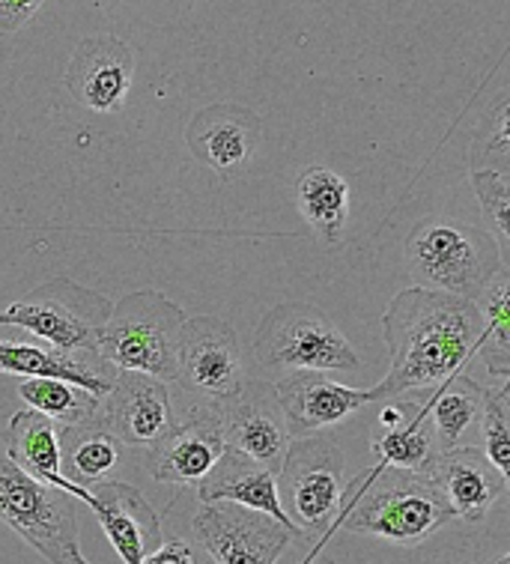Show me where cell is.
<instances>
[{
    "instance_id": "obj_28",
    "label": "cell",
    "mask_w": 510,
    "mask_h": 564,
    "mask_svg": "<svg viewBox=\"0 0 510 564\" xmlns=\"http://www.w3.org/2000/svg\"><path fill=\"white\" fill-rule=\"evenodd\" d=\"M471 188L480 200L487 234L492 237L499 257L508 267L510 260V176L496 171H471Z\"/></svg>"
},
{
    "instance_id": "obj_32",
    "label": "cell",
    "mask_w": 510,
    "mask_h": 564,
    "mask_svg": "<svg viewBox=\"0 0 510 564\" xmlns=\"http://www.w3.org/2000/svg\"><path fill=\"white\" fill-rule=\"evenodd\" d=\"M45 0H0V40L21 31L42 10Z\"/></svg>"
},
{
    "instance_id": "obj_3",
    "label": "cell",
    "mask_w": 510,
    "mask_h": 564,
    "mask_svg": "<svg viewBox=\"0 0 510 564\" xmlns=\"http://www.w3.org/2000/svg\"><path fill=\"white\" fill-rule=\"evenodd\" d=\"M412 275L436 293L478 302L492 278L504 272V260L487 230L451 216H430L406 239Z\"/></svg>"
},
{
    "instance_id": "obj_7",
    "label": "cell",
    "mask_w": 510,
    "mask_h": 564,
    "mask_svg": "<svg viewBox=\"0 0 510 564\" xmlns=\"http://www.w3.org/2000/svg\"><path fill=\"white\" fill-rule=\"evenodd\" d=\"M108 317L111 302L102 293L69 278H54L0 311V326L24 328L63 356H82L96 352V335Z\"/></svg>"
},
{
    "instance_id": "obj_5",
    "label": "cell",
    "mask_w": 510,
    "mask_h": 564,
    "mask_svg": "<svg viewBox=\"0 0 510 564\" xmlns=\"http://www.w3.org/2000/svg\"><path fill=\"white\" fill-rule=\"evenodd\" d=\"M347 460L328 436H305L293 440L284 454V463L275 475L278 502L286 520L314 546H323L328 534L337 529L347 484H344Z\"/></svg>"
},
{
    "instance_id": "obj_29",
    "label": "cell",
    "mask_w": 510,
    "mask_h": 564,
    "mask_svg": "<svg viewBox=\"0 0 510 564\" xmlns=\"http://www.w3.org/2000/svg\"><path fill=\"white\" fill-rule=\"evenodd\" d=\"M508 382L499 389L480 391V431H484V442L487 452L484 457L504 475V481H510V410Z\"/></svg>"
},
{
    "instance_id": "obj_31",
    "label": "cell",
    "mask_w": 510,
    "mask_h": 564,
    "mask_svg": "<svg viewBox=\"0 0 510 564\" xmlns=\"http://www.w3.org/2000/svg\"><path fill=\"white\" fill-rule=\"evenodd\" d=\"M143 564H213V558L204 553V546L197 550L185 538H171V541H162L155 553L147 555Z\"/></svg>"
},
{
    "instance_id": "obj_13",
    "label": "cell",
    "mask_w": 510,
    "mask_h": 564,
    "mask_svg": "<svg viewBox=\"0 0 510 564\" xmlns=\"http://www.w3.org/2000/svg\"><path fill=\"white\" fill-rule=\"evenodd\" d=\"M275 394L293 440L317 436L319 431L335 427L361 406L379 401L377 389H349L317 370L286 373L275 386Z\"/></svg>"
},
{
    "instance_id": "obj_8",
    "label": "cell",
    "mask_w": 510,
    "mask_h": 564,
    "mask_svg": "<svg viewBox=\"0 0 510 564\" xmlns=\"http://www.w3.org/2000/svg\"><path fill=\"white\" fill-rule=\"evenodd\" d=\"M0 523L48 564H69L78 550V499L0 460Z\"/></svg>"
},
{
    "instance_id": "obj_25",
    "label": "cell",
    "mask_w": 510,
    "mask_h": 564,
    "mask_svg": "<svg viewBox=\"0 0 510 564\" xmlns=\"http://www.w3.org/2000/svg\"><path fill=\"white\" fill-rule=\"evenodd\" d=\"M480 391L484 386H478L471 377H451L440 389L421 394L440 454L459 448L463 436L480 419Z\"/></svg>"
},
{
    "instance_id": "obj_1",
    "label": "cell",
    "mask_w": 510,
    "mask_h": 564,
    "mask_svg": "<svg viewBox=\"0 0 510 564\" xmlns=\"http://www.w3.org/2000/svg\"><path fill=\"white\" fill-rule=\"evenodd\" d=\"M484 319L475 302L409 288L394 296L382 317L391 365L386 380L377 382L379 401H398L406 394H427L451 377H459L478 356Z\"/></svg>"
},
{
    "instance_id": "obj_9",
    "label": "cell",
    "mask_w": 510,
    "mask_h": 564,
    "mask_svg": "<svg viewBox=\"0 0 510 564\" xmlns=\"http://www.w3.org/2000/svg\"><path fill=\"white\" fill-rule=\"evenodd\" d=\"M176 382L209 406L230 401L242 389V352L236 332L218 317L183 323L176 344Z\"/></svg>"
},
{
    "instance_id": "obj_33",
    "label": "cell",
    "mask_w": 510,
    "mask_h": 564,
    "mask_svg": "<svg viewBox=\"0 0 510 564\" xmlns=\"http://www.w3.org/2000/svg\"><path fill=\"white\" fill-rule=\"evenodd\" d=\"M293 564H335V562H332V558H319V546H314L302 562H293Z\"/></svg>"
},
{
    "instance_id": "obj_22",
    "label": "cell",
    "mask_w": 510,
    "mask_h": 564,
    "mask_svg": "<svg viewBox=\"0 0 510 564\" xmlns=\"http://www.w3.org/2000/svg\"><path fill=\"white\" fill-rule=\"evenodd\" d=\"M194 492H197L200 505H242V508L265 513V517H272V520H278L286 529H293L290 520H286L284 508L278 502L275 473H269L260 463L248 460V457L230 452V448L221 454V460L215 463L213 473L194 487Z\"/></svg>"
},
{
    "instance_id": "obj_18",
    "label": "cell",
    "mask_w": 510,
    "mask_h": 564,
    "mask_svg": "<svg viewBox=\"0 0 510 564\" xmlns=\"http://www.w3.org/2000/svg\"><path fill=\"white\" fill-rule=\"evenodd\" d=\"M379 466L430 478L440 460V445L433 436L424 403L412 398L388 401L379 412V433L373 436Z\"/></svg>"
},
{
    "instance_id": "obj_20",
    "label": "cell",
    "mask_w": 510,
    "mask_h": 564,
    "mask_svg": "<svg viewBox=\"0 0 510 564\" xmlns=\"http://www.w3.org/2000/svg\"><path fill=\"white\" fill-rule=\"evenodd\" d=\"M3 445L7 460L19 466L21 473L31 475L36 481L69 492L72 499H82V505L93 508V492L72 484L61 473V442H57V424L33 410H19L3 427Z\"/></svg>"
},
{
    "instance_id": "obj_21",
    "label": "cell",
    "mask_w": 510,
    "mask_h": 564,
    "mask_svg": "<svg viewBox=\"0 0 510 564\" xmlns=\"http://www.w3.org/2000/svg\"><path fill=\"white\" fill-rule=\"evenodd\" d=\"M0 373H15L24 380L45 377V380H63L69 386L90 391L102 401L111 389L117 370L105 365L96 352L82 356H63L40 344H19V340H0Z\"/></svg>"
},
{
    "instance_id": "obj_14",
    "label": "cell",
    "mask_w": 510,
    "mask_h": 564,
    "mask_svg": "<svg viewBox=\"0 0 510 564\" xmlns=\"http://www.w3.org/2000/svg\"><path fill=\"white\" fill-rule=\"evenodd\" d=\"M225 452L218 412L209 403H200L150 448V475L159 484L197 487Z\"/></svg>"
},
{
    "instance_id": "obj_15",
    "label": "cell",
    "mask_w": 510,
    "mask_h": 564,
    "mask_svg": "<svg viewBox=\"0 0 510 564\" xmlns=\"http://www.w3.org/2000/svg\"><path fill=\"white\" fill-rule=\"evenodd\" d=\"M132 78L134 54L117 36H87L78 42L63 73L75 102L96 113L120 111Z\"/></svg>"
},
{
    "instance_id": "obj_19",
    "label": "cell",
    "mask_w": 510,
    "mask_h": 564,
    "mask_svg": "<svg viewBox=\"0 0 510 564\" xmlns=\"http://www.w3.org/2000/svg\"><path fill=\"white\" fill-rule=\"evenodd\" d=\"M430 481L440 487L451 513L466 523L484 520L492 505L501 499V492L508 490L504 475L478 448H454L440 454Z\"/></svg>"
},
{
    "instance_id": "obj_30",
    "label": "cell",
    "mask_w": 510,
    "mask_h": 564,
    "mask_svg": "<svg viewBox=\"0 0 510 564\" xmlns=\"http://www.w3.org/2000/svg\"><path fill=\"white\" fill-rule=\"evenodd\" d=\"M508 155H510V134H508V102L501 99L496 108V120L487 126V134L475 138L471 147V171H496L508 174Z\"/></svg>"
},
{
    "instance_id": "obj_27",
    "label": "cell",
    "mask_w": 510,
    "mask_h": 564,
    "mask_svg": "<svg viewBox=\"0 0 510 564\" xmlns=\"http://www.w3.org/2000/svg\"><path fill=\"white\" fill-rule=\"evenodd\" d=\"M19 394L28 403V410L40 412L48 421H61L66 427L84 424L99 415V398L90 391L69 386L63 380H45V377H33V380H21Z\"/></svg>"
},
{
    "instance_id": "obj_16",
    "label": "cell",
    "mask_w": 510,
    "mask_h": 564,
    "mask_svg": "<svg viewBox=\"0 0 510 564\" xmlns=\"http://www.w3.org/2000/svg\"><path fill=\"white\" fill-rule=\"evenodd\" d=\"M260 138H263V120L234 102L209 105L194 113L185 129V141L194 159L218 174H230L251 162Z\"/></svg>"
},
{
    "instance_id": "obj_10",
    "label": "cell",
    "mask_w": 510,
    "mask_h": 564,
    "mask_svg": "<svg viewBox=\"0 0 510 564\" xmlns=\"http://www.w3.org/2000/svg\"><path fill=\"white\" fill-rule=\"evenodd\" d=\"M192 525L213 564H278L296 538L272 517L230 502L200 505Z\"/></svg>"
},
{
    "instance_id": "obj_6",
    "label": "cell",
    "mask_w": 510,
    "mask_h": 564,
    "mask_svg": "<svg viewBox=\"0 0 510 564\" xmlns=\"http://www.w3.org/2000/svg\"><path fill=\"white\" fill-rule=\"evenodd\" d=\"M254 359L260 368L278 373L296 370H356L358 352L326 311L307 302H284L263 317L254 338Z\"/></svg>"
},
{
    "instance_id": "obj_17",
    "label": "cell",
    "mask_w": 510,
    "mask_h": 564,
    "mask_svg": "<svg viewBox=\"0 0 510 564\" xmlns=\"http://www.w3.org/2000/svg\"><path fill=\"white\" fill-rule=\"evenodd\" d=\"M96 520L123 564H143V558L162 546V520L138 487L123 481H102L93 487Z\"/></svg>"
},
{
    "instance_id": "obj_12",
    "label": "cell",
    "mask_w": 510,
    "mask_h": 564,
    "mask_svg": "<svg viewBox=\"0 0 510 564\" xmlns=\"http://www.w3.org/2000/svg\"><path fill=\"white\" fill-rule=\"evenodd\" d=\"M99 410H105L102 424L113 440L138 452H150L176 424L167 382L132 370H117Z\"/></svg>"
},
{
    "instance_id": "obj_2",
    "label": "cell",
    "mask_w": 510,
    "mask_h": 564,
    "mask_svg": "<svg viewBox=\"0 0 510 564\" xmlns=\"http://www.w3.org/2000/svg\"><path fill=\"white\" fill-rule=\"evenodd\" d=\"M454 520L436 484L424 475L373 466L347 484L337 529L368 534L388 544L419 546Z\"/></svg>"
},
{
    "instance_id": "obj_34",
    "label": "cell",
    "mask_w": 510,
    "mask_h": 564,
    "mask_svg": "<svg viewBox=\"0 0 510 564\" xmlns=\"http://www.w3.org/2000/svg\"><path fill=\"white\" fill-rule=\"evenodd\" d=\"M69 564H90V562H87V558H84L82 550H75V553L69 555Z\"/></svg>"
},
{
    "instance_id": "obj_23",
    "label": "cell",
    "mask_w": 510,
    "mask_h": 564,
    "mask_svg": "<svg viewBox=\"0 0 510 564\" xmlns=\"http://www.w3.org/2000/svg\"><path fill=\"white\" fill-rule=\"evenodd\" d=\"M57 442H61V473L84 490H93L96 484L108 478V473L117 469L120 448H123L102 421L96 419L75 424V427H63L57 433Z\"/></svg>"
},
{
    "instance_id": "obj_24",
    "label": "cell",
    "mask_w": 510,
    "mask_h": 564,
    "mask_svg": "<svg viewBox=\"0 0 510 564\" xmlns=\"http://www.w3.org/2000/svg\"><path fill=\"white\" fill-rule=\"evenodd\" d=\"M302 216L326 246H340L349 216V183L332 167H307L296 183Z\"/></svg>"
},
{
    "instance_id": "obj_11",
    "label": "cell",
    "mask_w": 510,
    "mask_h": 564,
    "mask_svg": "<svg viewBox=\"0 0 510 564\" xmlns=\"http://www.w3.org/2000/svg\"><path fill=\"white\" fill-rule=\"evenodd\" d=\"M215 412L221 421V436H225L227 448L278 475L293 436L286 431L275 386L260 380L242 382L239 394L218 403Z\"/></svg>"
},
{
    "instance_id": "obj_35",
    "label": "cell",
    "mask_w": 510,
    "mask_h": 564,
    "mask_svg": "<svg viewBox=\"0 0 510 564\" xmlns=\"http://www.w3.org/2000/svg\"><path fill=\"white\" fill-rule=\"evenodd\" d=\"M496 564H510V555H501V558Z\"/></svg>"
},
{
    "instance_id": "obj_4",
    "label": "cell",
    "mask_w": 510,
    "mask_h": 564,
    "mask_svg": "<svg viewBox=\"0 0 510 564\" xmlns=\"http://www.w3.org/2000/svg\"><path fill=\"white\" fill-rule=\"evenodd\" d=\"M183 308L159 290H141L120 299L96 335V356L113 370L147 373L162 382L176 380V344Z\"/></svg>"
},
{
    "instance_id": "obj_26",
    "label": "cell",
    "mask_w": 510,
    "mask_h": 564,
    "mask_svg": "<svg viewBox=\"0 0 510 564\" xmlns=\"http://www.w3.org/2000/svg\"><path fill=\"white\" fill-rule=\"evenodd\" d=\"M508 299H510V272H499L492 278V284L484 290V296L475 302L484 319V332L478 340V359L487 365L492 377L508 380L510 377V317H508Z\"/></svg>"
}]
</instances>
